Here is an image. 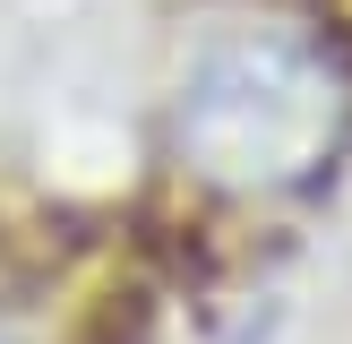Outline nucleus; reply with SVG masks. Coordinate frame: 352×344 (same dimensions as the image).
<instances>
[{"label":"nucleus","mask_w":352,"mask_h":344,"mask_svg":"<svg viewBox=\"0 0 352 344\" xmlns=\"http://www.w3.org/2000/svg\"><path fill=\"white\" fill-rule=\"evenodd\" d=\"M336 69L301 43H232L189 78L181 147L215 181H292L336 138Z\"/></svg>","instance_id":"1"}]
</instances>
